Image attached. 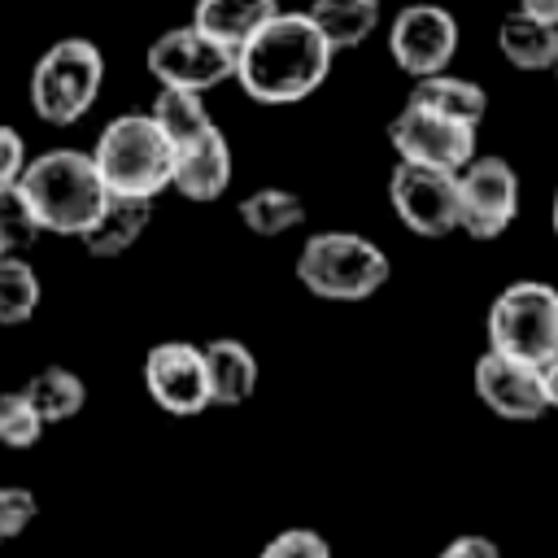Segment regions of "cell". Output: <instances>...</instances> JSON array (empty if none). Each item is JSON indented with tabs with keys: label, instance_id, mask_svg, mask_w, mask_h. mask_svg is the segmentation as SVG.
Returning <instances> with one entry per match:
<instances>
[{
	"label": "cell",
	"instance_id": "6da1fadb",
	"mask_svg": "<svg viewBox=\"0 0 558 558\" xmlns=\"http://www.w3.org/2000/svg\"><path fill=\"white\" fill-rule=\"evenodd\" d=\"M331 48L305 9H279L240 52L235 83L257 105H296L331 74Z\"/></svg>",
	"mask_w": 558,
	"mask_h": 558
},
{
	"label": "cell",
	"instance_id": "7a4b0ae2",
	"mask_svg": "<svg viewBox=\"0 0 558 558\" xmlns=\"http://www.w3.org/2000/svg\"><path fill=\"white\" fill-rule=\"evenodd\" d=\"M22 192L48 235H83L109 201V187L83 148H44L22 170Z\"/></svg>",
	"mask_w": 558,
	"mask_h": 558
},
{
	"label": "cell",
	"instance_id": "3957f363",
	"mask_svg": "<svg viewBox=\"0 0 558 558\" xmlns=\"http://www.w3.org/2000/svg\"><path fill=\"white\" fill-rule=\"evenodd\" d=\"M92 161L109 187V196H144L157 201L174 179V144L161 135L153 113H118L100 126L92 144Z\"/></svg>",
	"mask_w": 558,
	"mask_h": 558
},
{
	"label": "cell",
	"instance_id": "277c9868",
	"mask_svg": "<svg viewBox=\"0 0 558 558\" xmlns=\"http://www.w3.org/2000/svg\"><path fill=\"white\" fill-rule=\"evenodd\" d=\"M388 275V253L357 231H314L296 253V279L318 301H366Z\"/></svg>",
	"mask_w": 558,
	"mask_h": 558
},
{
	"label": "cell",
	"instance_id": "5b68a950",
	"mask_svg": "<svg viewBox=\"0 0 558 558\" xmlns=\"http://www.w3.org/2000/svg\"><path fill=\"white\" fill-rule=\"evenodd\" d=\"M105 83V52L87 35H65L48 44L31 70V109L48 126L78 122Z\"/></svg>",
	"mask_w": 558,
	"mask_h": 558
},
{
	"label": "cell",
	"instance_id": "8992f818",
	"mask_svg": "<svg viewBox=\"0 0 558 558\" xmlns=\"http://www.w3.org/2000/svg\"><path fill=\"white\" fill-rule=\"evenodd\" d=\"M488 349L545 366L558 357V288L545 279H514L506 283L484 318Z\"/></svg>",
	"mask_w": 558,
	"mask_h": 558
},
{
	"label": "cell",
	"instance_id": "52a82bcc",
	"mask_svg": "<svg viewBox=\"0 0 558 558\" xmlns=\"http://www.w3.org/2000/svg\"><path fill=\"white\" fill-rule=\"evenodd\" d=\"M148 74L157 78V87H187V92H209L222 87L227 78H235V48L209 39L205 31H196L192 22L161 31L148 52H144Z\"/></svg>",
	"mask_w": 558,
	"mask_h": 558
},
{
	"label": "cell",
	"instance_id": "ba28073f",
	"mask_svg": "<svg viewBox=\"0 0 558 558\" xmlns=\"http://www.w3.org/2000/svg\"><path fill=\"white\" fill-rule=\"evenodd\" d=\"M519 218V174L506 157H471L458 170V231L497 240Z\"/></svg>",
	"mask_w": 558,
	"mask_h": 558
},
{
	"label": "cell",
	"instance_id": "9c48e42d",
	"mask_svg": "<svg viewBox=\"0 0 558 558\" xmlns=\"http://www.w3.org/2000/svg\"><path fill=\"white\" fill-rule=\"evenodd\" d=\"M388 201L405 231L423 240H445L458 231V174L436 166L397 161L388 174Z\"/></svg>",
	"mask_w": 558,
	"mask_h": 558
},
{
	"label": "cell",
	"instance_id": "30bf717a",
	"mask_svg": "<svg viewBox=\"0 0 558 558\" xmlns=\"http://www.w3.org/2000/svg\"><path fill=\"white\" fill-rule=\"evenodd\" d=\"M475 131L458 118L432 113L423 105H401L397 118L388 122V144L397 153V161H414V166H436V170H462L475 157Z\"/></svg>",
	"mask_w": 558,
	"mask_h": 558
},
{
	"label": "cell",
	"instance_id": "8fae6325",
	"mask_svg": "<svg viewBox=\"0 0 558 558\" xmlns=\"http://www.w3.org/2000/svg\"><path fill=\"white\" fill-rule=\"evenodd\" d=\"M458 39H462L458 17L445 4H432V0L405 4L388 22V52H392L397 70L410 74V78L449 70V61L458 52Z\"/></svg>",
	"mask_w": 558,
	"mask_h": 558
},
{
	"label": "cell",
	"instance_id": "7c38bea8",
	"mask_svg": "<svg viewBox=\"0 0 558 558\" xmlns=\"http://www.w3.org/2000/svg\"><path fill=\"white\" fill-rule=\"evenodd\" d=\"M144 388L157 410L174 418L205 414L209 401V371H205V349L187 340H161L144 353Z\"/></svg>",
	"mask_w": 558,
	"mask_h": 558
},
{
	"label": "cell",
	"instance_id": "4fadbf2b",
	"mask_svg": "<svg viewBox=\"0 0 558 558\" xmlns=\"http://www.w3.org/2000/svg\"><path fill=\"white\" fill-rule=\"evenodd\" d=\"M471 384H475V397L506 423H532L541 418L549 405H545V384H541V366L532 362H519V357H506L497 349H484L475 371H471Z\"/></svg>",
	"mask_w": 558,
	"mask_h": 558
},
{
	"label": "cell",
	"instance_id": "5bb4252c",
	"mask_svg": "<svg viewBox=\"0 0 558 558\" xmlns=\"http://www.w3.org/2000/svg\"><path fill=\"white\" fill-rule=\"evenodd\" d=\"M170 187L183 201H196V205L218 201L231 187V144H227L218 122L209 131H201L196 140L174 148V179H170Z\"/></svg>",
	"mask_w": 558,
	"mask_h": 558
},
{
	"label": "cell",
	"instance_id": "9a60e30c",
	"mask_svg": "<svg viewBox=\"0 0 558 558\" xmlns=\"http://www.w3.org/2000/svg\"><path fill=\"white\" fill-rule=\"evenodd\" d=\"M205 349V371H209V401L214 405H244L253 392H257V353L244 344V340H231V336H218Z\"/></svg>",
	"mask_w": 558,
	"mask_h": 558
},
{
	"label": "cell",
	"instance_id": "2e32d148",
	"mask_svg": "<svg viewBox=\"0 0 558 558\" xmlns=\"http://www.w3.org/2000/svg\"><path fill=\"white\" fill-rule=\"evenodd\" d=\"M275 13H279V0H196L192 26L240 52Z\"/></svg>",
	"mask_w": 558,
	"mask_h": 558
},
{
	"label": "cell",
	"instance_id": "e0dca14e",
	"mask_svg": "<svg viewBox=\"0 0 558 558\" xmlns=\"http://www.w3.org/2000/svg\"><path fill=\"white\" fill-rule=\"evenodd\" d=\"M148 218H153V201H144V196H109L105 209L96 214V222L78 240H83V248L92 257H122L144 235Z\"/></svg>",
	"mask_w": 558,
	"mask_h": 558
},
{
	"label": "cell",
	"instance_id": "ac0fdd59",
	"mask_svg": "<svg viewBox=\"0 0 558 558\" xmlns=\"http://www.w3.org/2000/svg\"><path fill=\"white\" fill-rule=\"evenodd\" d=\"M497 52L514 70H523V74L554 70V61H558V26L554 22H541V17L523 13V9H514L497 26Z\"/></svg>",
	"mask_w": 558,
	"mask_h": 558
},
{
	"label": "cell",
	"instance_id": "d6986e66",
	"mask_svg": "<svg viewBox=\"0 0 558 558\" xmlns=\"http://www.w3.org/2000/svg\"><path fill=\"white\" fill-rule=\"evenodd\" d=\"M405 100H410V105H423V109H432V113L458 118V122H466V126H480L484 113H488V92H484L475 78H462V74H453V70L414 78V87H410Z\"/></svg>",
	"mask_w": 558,
	"mask_h": 558
},
{
	"label": "cell",
	"instance_id": "ffe728a7",
	"mask_svg": "<svg viewBox=\"0 0 558 558\" xmlns=\"http://www.w3.org/2000/svg\"><path fill=\"white\" fill-rule=\"evenodd\" d=\"M305 13H310V22L318 26V35L327 39L331 52L366 44L379 26V0H314Z\"/></svg>",
	"mask_w": 558,
	"mask_h": 558
},
{
	"label": "cell",
	"instance_id": "44dd1931",
	"mask_svg": "<svg viewBox=\"0 0 558 558\" xmlns=\"http://www.w3.org/2000/svg\"><path fill=\"white\" fill-rule=\"evenodd\" d=\"M240 222L262 235V240H275V235H288L292 227L305 222V201L288 187H253L244 201H240Z\"/></svg>",
	"mask_w": 558,
	"mask_h": 558
},
{
	"label": "cell",
	"instance_id": "7402d4cb",
	"mask_svg": "<svg viewBox=\"0 0 558 558\" xmlns=\"http://www.w3.org/2000/svg\"><path fill=\"white\" fill-rule=\"evenodd\" d=\"M148 113H153V122L161 126V135H166L174 148L214 126L209 105H205V92H187V87H161Z\"/></svg>",
	"mask_w": 558,
	"mask_h": 558
},
{
	"label": "cell",
	"instance_id": "603a6c76",
	"mask_svg": "<svg viewBox=\"0 0 558 558\" xmlns=\"http://www.w3.org/2000/svg\"><path fill=\"white\" fill-rule=\"evenodd\" d=\"M26 397L44 414V423H65L87 405V384L70 366H44L26 379Z\"/></svg>",
	"mask_w": 558,
	"mask_h": 558
},
{
	"label": "cell",
	"instance_id": "cb8c5ba5",
	"mask_svg": "<svg viewBox=\"0 0 558 558\" xmlns=\"http://www.w3.org/2000/svg\"><path fill=\"white\" fill-rule=\"evenodd\" d=\"M39 296H44V283H39L35 266L22 253H4L0 257V323L17 327V323L35 318Z\"/></svg>",
	"mask_w": 558,
	"mask_h": 558
},
{
	"label": "cell",
	"instance_id": "d4e9b609",
	"mask_svg": "<svg viewBox=\"0 0 558 558\" xmlns=\"http://www.w3.org/2000/svg\"><path fill=\"white\" fill-rule=\"evenodd\" d=\"M44 414L35 410V401L26 397V388L17 392H0V445L4 449H35L44 436Z\"/></svg>",
	"mask_w": 558,
	"mask_h": 558
},
{
	"label": "cell",
	"instance_id": "484cf974",
	"mask_svg": "<svg viewBox=\"0 0 558 558\" xmlns=\"http://www.w3.org/2000/svg\"><path fill=\"white\" fill-rule=\"evenodd\" d=\"M39 235H44V227H39L22 183H4L0 187V244H4V253H22Z\"/></svg>",
	"mask_w": 558,
	"mask_h": 558
},
{
	"label": "cell",
	"instance_id": "4316f807",
	"mask_svg": "<svg viewBox=\"0 0 558 558\" xmlns=\"http://www.w3.org/2000/svg\"><path fill=\"white\" fill-rule=\"evenodd\" d=\"M257 558H331V545L314 527H283L262 545Z\"/></svg>",
	"mask_w": 558,
	"mask_h": 558
},
{
	"label": "cell",
	"instance_id": "83f0119b",
	"mask_svg": "<svg viewBox=\"0 0 558 558\" xmlns=\"http://www.w3.org/2000/svg\"><path fill=\"white\" fill-rule=\"evenodd\" d=\"M39 514V501L31 488L22 484H0V541H13L22 536Z\"/></svg>",
	"mask_w": 558,
	"mask_h": 558
},
{
	"label": "cell",
	"instance_id": "f1b7e54d",
	"mask_svg": "<svg viewBox=\"0 0 558 558\" xmlns=\"http://www.w3.org/2000/svg\"><path fill=\"white\" fill-rule=\"evenodd\" d=\"M26 140H22V131L17 126H9V122H0V187L4 183H17L22 179V170H26Z\"/></svg>",
	"mask_w": 558,
	"mask_h": 558
},
{
	"label": "cell",
	"instance_id": "f546056e",
	"mask_svg": "<svg viewBox=\"0 0 558 558\" xmlns=\"http://www.w3.org/2000/svg\"><path fill=\"white\" fill-rule=\"evenodd\" d=\"M436 558H501V549H497V541L484 536V532H462V536H453Z\"/></svg>",
	"mask_w": 558,
	"mask_h": 558
},
{
	"label": "cell",
	"instance_id": "4dcf8cb0",
	"mask_svg": "<svg viewBox=\"0 0 558 558\" xmlns=\"http://www.w3.org/2000/svg\"><path fill=\"white\" fill-rule=\"evenodd\" d=\"M541 384H545V405L558 410V357H549V362L541 366Z\"/></svg>",
	"mask_w": 558,
	"mask_h": 558
},
{
	"label": "cell",
	"instance_id": "1f68e13d",
	"mask_svg": "<svg viewBox=\"0 0 558 558\" xmlns=\"http://www.w3.org/2000/svg\"><path fill=\"white\" fill-rule=\"evenodd\" d=\"M519 9L532 13V17H541V22H554V26H558V0H519Z\"/></svg>",
	"mask_w": 558,
	"mask_h": 558
},
{
	"label": "cell",
	"instance_id": "d6a6232c",
	"mask_svg": "<svg viewBox=\"0 0 558 558\" xmlns=\"http://www.w3.org/2000/svg\"><path fill=\"white\" fill-rule=\"evenodd\" d=\"M549 222H554V235H558V192H554V205H549Z\"/></svg>",
	"mask_w": 558,
	"mask_h": 558
},
{
	"label": "cell",
	"instance_id": "836d02e7",
	"mask_svg": "<svg viewBox=\"0 0 558 558\" xmlns=\"http://www.w3.org/2000/svg\"><path fill=\"white\" fill-rule=\"evenodd\" d=\"M554 83H558V61H554Z\"/></svg>",
	"mask_w": 558,
	"mask_h": 558
},
{
	"label": "cell",
	"instance_id": "e575fe53",
	"mask_svg": "<svg viewBox=\"0 0 558 558\" xmlns=\"http://www.w3.org/2000/svg\"><path fill=\"white\" fill-rule=\"evenodd\" d=\"M0 257H4V244H0Z\"/></svg>",
	"mask_w": 558,
	"mask_h": 558
}]
</instances>
